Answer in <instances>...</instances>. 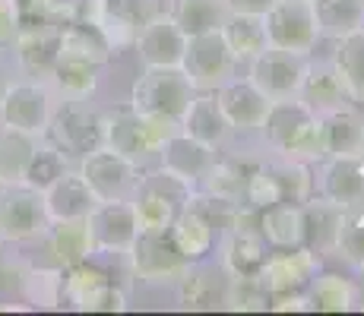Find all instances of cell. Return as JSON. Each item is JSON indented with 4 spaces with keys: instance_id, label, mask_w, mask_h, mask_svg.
<instances>
[{
    "instance_id": "obj_29",
    "label": "cell",
    "mask_w": 364,
    "mask_h": 316,
    "mask_svg": "<svg viewBox=\"0 0 364 316\" xmlns=\"http://www.w3.org/2000/svg\"><path fill=\"white\" fill-rule=\"evenodd\" d=\"M48 250L54 256V266L67 269V266L86 263L92 259L95 244L92 234H89V222L86 219H64V222H51L45 231Z\"/></svg>"
},
{
    "instance_id": "obj_54",
    "label": "cell",
    "mask_w": 364,
    "mask_h": 316,
    "mask_svg": "<svg viewBox=\"0 0 364 316\" xmlns=\"http://www.w3.org/2000/svg\"><path fill=\"white\" fill-rule=\"evenodd\" d=\"M352 288H355V307H358V310H364V266L358 269V278L352 282Z\"/></svg>"
},
{
    "instance_id": "obj_52",
    "label": "cell",
    "mask_w": 364,
    "mask_h": 316,
    "mask_svg": "<svg viewBox=\"0 0 364 316\" xmlns=\"http://www.w3.org/2000/svg\"><path fill=\"white\" fill-rule=\"evenodd\" d=\"M13 73H19L16 70V60H13V54L10 51H0V98L6 95V89L13 86Z\"/></svg>"
},
{
    "instance_id": "obj_45",
    "label": "cell",
    "mask_w": 364,
    "mask_h": 316,
    "mask_svg": "<svg viewBox=\"0 0 364 316\" xmlns=\"http://www.w3.org/2000/svg\"><path fill=\"white\" fill-rule=\"evenodd\" d=\"M19 13V23L23 29H32V26H64L67 13H70V0H13Z\"/></svg>"
},
{
    "instance_id": "obj_51",
    "label": "cell",
    "mask_w": 364,
    "mask_h": 316,
    "mask_svg": "<svg viewBox=\"0 0 364 316\" xmlns=\"http://www.w3.org/2000/svg\"><path fill=\"white\" fill-rule=\"evenodd\" d=\"M272 313H289V310H311L307 304V294H272L269 300Z\"/></svg>"
},
{
    "instance_id": "obj_56",
    "label": "cell",
    "mask_w": 364,
    "mask_h": 316,
    "mask_svg": "<svg viewBox=\"0 0 364 316\" xmlns=\"http://www.w3.org/2000/svg\"><path fill=\"white\" fill-rule=\"evenodd\" d=\"M0 247H4V237H0Z\"/></svg>"
},
{
    "instance_id": "obj_57",
    "label": "cell",
    "mask_w": 364,
    "mask_h": 316,
    "mask_svg": "<svg viewBox=\"0 0 364 316\" xmlns=\"http://www.w3.org/2000/svg\"><path fill=\"white\" fill-rule=\"evenodd\" d=\"M361 29H364V23H361Z\"/></svg>"
},
{
    "instance_id": "obj_16",
    "label": "cell",
    "mask_w": 364,
    "mask_h": 316,
    "mask_svg": "<svg viewBox=\"0 0 364 316\" xmlns=\"http://www.w3.org/2000/svg\"><path fill=\"white\" fill-rule=\"evenodd\" d=\"M102 146L114 149L117 156L133 161L136 168H146L152 158H159V152L149 146L143 133V121L130 104H117L111 111H102Z\"/></svg>"
},
{
    "instance_id": "obj_21",
    "label": "cell",
    "mask_w": 364,
    "mask_h": 316,
    "mask_svg": "<svg viewBox=\"0 0 364 316\" xmlns=\"http://www.w3.org/2000/svg\"><path fill=\"white\" fill-rule=\"evenodd\" d=\"M168 234H171L174 247L184 253V259H191V263H203L213 253L215 241H219V228L213 224V219L206 215V209L200 206L193 193L178 212V219L171 222Z\"/></svg>"
},
{
    "instance_id": "obj_43",
    "label": "cell",
    "mask_w": 364,
    "mask_h": 316,
    "mask_svg": "<svg viewBox=\"0 0 364 316\" xmlns=\"http://www.w3.org/2000/svg\"><path fill=\"white\" fill-rule=\"evenodd\" d=\"M60 285H64V269L54 266V269H35L29 266L23 276V298L26 304L41 307V310H54L60 307Z\"/></svg>"
},
{
    "instance_id": "obj_26",
    "label": "cell",
    "mask_w": 364,
    "mask_h": 316,
    "mask_svg": "<svg viewBox=\"0 0 364 316\" xmlns=\"http://www.w3.org/2000/svg\"><path fill=\"white\" fill-rule=\"evenodd\" d=\"M301 215H304V241H301V247L314 250L320 259L336 253V241H339V231L346 224L348 212H342L339 206L320 200V196H311L307 202H301Z\"/></svg>"
},
{
    "instance_id": "obj_30",
    "label": "cell",
    "mask_w": 364,
    "mask_h": 316,
    "mask_svg": "<svg viewBox=\"0 0 364 316\" xmlns=\"http://www.w3.org/2000/svg\"><path fill=\"white\" fill-rule=\"evenodd\" d=\"M102 70H105L102 63L60 54L45 82L54 89V95H58V98H92L95 89H99Z\"/></svg>"
},
{
    "instance_id": "obj_3",
    "label": "cell",
    "mask_w": 364,
    "mask_h": 316,
    "mask_svg": "<svg viewBox=\"0 0 364 316\" xmlns=\"http://www.w3.org/2000/svg\"><path fill=\"white\" fill-rule=\"evenodd\" d=\"M193 95L197 89L191 86L181 67H146L133 80L127 104L136 114H165L181 121Z\"/></svg>"
},
{
    "instance_id": "obj_48",
    "label": "cell",
    "mask_w": 364,
    "mask_h": 316,
    "mask_svg": "<svg viewBox=\"0 0 364 316\" xmlns=\"http://www.w3.org/2000/svg\"><path fill=\"white\" fill-rule=\"evenodd\" d=\"M26 269H29V263H23L19 256H4V253H0V304H4V298H10L13 291H23Z\"/></svg>"
},
{
    "instance_id": "obj_13",
    "label": "cell",
    "mask_w": 364,
    "mask_h": 316,
    "mask_svg": "<svg viewBox=\"0 0 364 316\" xmlns=\"http://www.w3.org/2000/svg\"><path fill=\"white\" fill-rule=\"evenodd\" d=\"M76 168H80V174L86 178L95 200H130L133 190H136L139 171H143V168H136L133 161L117 156L108 146L92 149L86 158L76 161Z\"/></svg>"
},
{
    "instance_id": "obj_10",
    "label": "cell",
    "mask_w": 364,
    "mask_h": 316,
    "mask_svg": "<svg viewBox=\"0 0 364 316\" xmlns=\"http://www.w3.org/2000/svg\"><path fill=\"white\" fill-rule=\"evenodd\" d=\"M266 38L272 48H282L291 54H311L320 41L317 23H314L311 0H276L263 13Z\"/></svg>"
},
{
    "instance_id": "obj_18",
    "label": "cell",
    "mask_w": 364,
    "mask_h": 316,
    "mask_svg": "<svg viewBox=\"0 0 364 316\" xmlns=\"http://www.w3.org/2000/svg\"><path fill=\"white\" fill-rule=\"evenodd\" d=\"M215 156H219V149H213V146L200 143V139L187 136V133L181 130L159 149V165H162V171H168L171 178L184 180L191 190H197L200 180L206 178V171L213 168Z\"/></svg>"
},
{
    "instance_id": "obj_39",
    "label": "cell",
    "mask_w": 364,
    "mask_h": 316,
    "mask_svg": "<svg viewBox=\"0 0 364 316\" xmlns=\"http://www.w3.org/2000/svg\"><path fill=\"white\" fill-rule=\"evenodd\" d=\"M307 304L311 310L320 313H346L355 310V288L348 278L336 276V272H317L307 285Z\"/></svg>"
},
{
    "instance_id": "obj_28",
    "label": "cell",
    "mask_w": 364,
    "mask_h": 316,
    "mask_svg": "<svg viewBox=\"0 0 364 316\" xmlns=\"http://www.w3.org/2000/svg\"><path fill=\"white\" fill-rule=\"evenodd\" d=\"M320 117V143H323V158L330 156H361V133H364V117L348 108L326 111Z\"/></svg>"
},
{
    "instance_id": "obj_55",
    "label": "cell",
    "mask_w": 364,
    "mask_h": 316,
    "mask_svg": "<svg viewBox=\"0 0 364 316\" xmlns=\"http://www.w3.org/2000/svg\"><path fill=\"white\" fill-rule=\"evenodd\" d=\"M361 158H364V133H361Z\"/></svg>"
},
{
    "instance_id": "obj_22",
    "label": "cell",
    "mask_w": 364,
    "mask_h": 316,
    "mask_svg": "<svg viewBox=\"0 0 364 316\" xmlns=\"http://www.w3.org/2000/svg\"><path fill=\"white\" fill-rule=\"evenodd\" d=\"M184 41L187 35L178 29V23L159 10L136 35L133 48H136V58L143 60V67H178L181 54H184Z\"/></svg>"
},
{
    "instance_id": "obj_34",
    "label": "cell",
    "mask_w": 364,
    "mask_h": 316,
    "mask_svg": "<svg viewBox=\"0 0 364 316\" xmlns=\"http://www.w3.org/2000/svg\"><path fill=\"white\" fill-rule=\"evenodd\" d=\"M260 231H263L266 244L276 250L301 247V241H304V215H301V206H291V202L266 206L260 212Z\"/></svg>"
},
{
    "instance_id": "obj_47",
    "label": "cell",
    "mask_w": 364,
    "mask_h": 316,
    "mask_svg": "<svg viewBox=\"0 0 364 316\" xmlns=\"http://www.w3.org/2000/svg\"><path fill=\"white\" fill-rule=\"evenodd\" d=\"M139 121H143V133L146 139H149L152 149H162L168 139L174 136V133H181V121L178 117H165V114H139Z\"/></svg>"
},
{
    "instance_id": "obj_50",
    "label": "cell",
    "mask_w": 364,
    "mask_h": 316,
    "mask_svg": "<svg viewBox=\"0 0 364 316\" xmlns=\"http://www.w3.org/2000/svg\"><path fill=\"white\" fill-rule=\"evenodd\" d=\"M19 32H23V23L13 0H0V51H13Z\"/></svg>"
},
{
    "instance_id": "obj_27",
    "label": "cell",
    "mask_w": 364,
    "mask_h": 316,
    "mask_svg": "<svg viewBox=\"0 0 364 316\" xmlns=\"http://www.w3.org/2000/svg\"><path fill=\"white\" fill-rule=\"evenodd\" d=\"M257 161L260 158L254 156H215L213 168L206 171V178L200 180L197 190L209 196H219V200H228L235 206H244V187H247V178Z\"/></svg>"
},
{
    "instance_id": "obj_11",
    "label": "cell",
    "mask_w": 364,
    "mask_h": 316,
    "mask_svg": "<svg viewBox=\"0 0 364 316\" xmlns=\"http://www.w3.org/2000/svg\"><path fill=\"white\" fill-rule=\"evenodd\" d=\"M314 190L320 200L339 206L342 212L358 215L364 206V158L361 156H330L317 161Z\"/></svg>"
},
{
    "instance_id": "obj_49",
    "label": "cell",
    "mask_w": 364,
    "mask_h": 316,
    "mask_svg": "<svg viewBox=\"0 0 364 316\" xmlns=\"http://www.w3.org/2000/svg\"><path fill=\"white\" fill-rule=\"evenodd\" d=\"M124 310H127V294L121 288H114V282L102 285L86 304V313H124Z\"/></svg>"
},
{
    "instance_id": "obj_33",
    "label": "cell",
    "mask_w": 364,
    "mask_h": 316,
    "mask_svg": "<svg viewBox=\"0 0 364 316\" xmlns=\"http://www.w3.org/2000/svg\"><path fill=\"white\" fill-rule=\"evenodd\" d=\"M178 304L184 310H215L222 307L225 285H215V269H206L200 263H191V269L178 278Z\"/></svg>"
},
{
    "instance_id": "obj_17",
    "label": "cell",
    "mask_w": 364,
    "mask_h": 316,
    "mask_svg": "<svg viewBox=\"0 0 364 316\" xmlns=\"http://www.w3.org/2000/svg\"><path fill=\"white\" fill-rule=\"evenodd\" d=\"M298 102L307 104L314 114H326V111L355 104L333 58H311V54H307V67H304V76H301Z\"/></svg>"
},
{
    "instance_id": "obj_41",
    "label": "cell",
    "mask_w": 364,
    "mask_h": 316,
    "mask_svg": "<svg viewBox=\"0 0 364 316\" xmlns=\"http://www.w3.org/2000/svg\"><path fill=\"white\" fill-rule=\"evenodd\" d=\"M111 278L105 276L102 269H95L92 263H76L64 269V285H60V307H73V310L86 313V304L92 300V294L99 291L102 285H108Z\"/></svg>"
},
{
    "instance_id": "obj_20",
    "label": "cell",
    "mask_w": 364,
    "mask_h": 316,
    "mask_svg": "<svg viewBox=\"0 0 364 316\" xmlns=\"http://www.w3.org/2000/svg\"><path fill=\"white\" fill-rule=\"evenodd\" d=\"M159 13L156 0H102L99 13V29L105 41L111 45V51L127 48L136 41V35L143 32V26Z\"/></svg>"
},
{
    "instance_id": "obj_12",
    "label": "cell",
    "mask_w": 364,
    "mask_h": 316,
    "mask_svg": "<svg viewBox=\"0 0 364 316\" xmlns=\"http://www.w3.org/2000/svg\"><path fill=\"white\" fill-rule=\"evenodd\" d=\"M247 80L254 82L269 102H291L298 98L301 76H304L307 58L304 54H291L282 48H263L257 58H250Z\"/></svg>"
},
{
    "instance_id": "obj_36",
    "label": "cell",
    "mask_w": 364,
    "mask_h": 316,
    "mask_svg": "<svg viewBox=\"0 0 364 316\" xmlns=\"http://www.w3.org/2000/svg\"><path fill=\"white\" fill-rule=\"evenodd\" d=\"M168 16L178 23V29L184 35H200L222 29L228 16V4L225 0H171Z\"/></svg>"
},
{
    "instance_id": "obj_9",
    "label": "cell",
    "mask_w": 364,
    "mask_h": 316,
    "mask_svg": "<svg viewBox=\"0 0 364 316\" xmlns=\"http://www.w3.org/2000/svg\"><path fill=\"white\" fill-rule=\"evenodd\" d=\"M54 104L58 95L45 80H16L0 98V126L41 136L51 121Z\"/></svg>"
},
{
    "instance_id": "obj_40",
    "label": "cell",
    "mask_w": 364,
    "mask_h": 316,
    "mask_svg": "<svg viewBox=\"0 0 364 316\" xmlns=\"http://www.w3.org/2000/svg\"><path fill=\"white\" fill-rule=\"evenodd\" d=\"M333 63L355 104H364V29L336 41Z\"/></svg>"
},
{
    "instance_id": "obj_53",
    "label": "cell",
    "mask_w": 364,
    "mask_h": 316,
    "mask_svg": "<svg viewBox=\"0 0 364 316\" xmlns=\"http://www.w3.org/2000/svg\"><path fill=\"white\" fill-rule=\"evenodd\" d=\"M225 4H228V13H257V16H263L276 0H225Z\"/></svg>"
},
{
    "instance_id": "obj_23",
    "label": "cell",
    "mask_w": 364,
    "mask_h": 316,
    "mask_svg": "<svg viewBox=\"0 0 364 316\" xmlns=\"http://www.w3.org/2000/svg\"><path fill=\"white\" fill-rule=\"evenodd\" d=\"M10 54L23 76H29V80H48L51 67L60 58V29L58 26H32V29H23Z\"/></svg>"
},
{
    "instance_id": "obj_38",
    "label": "cell",
    "mask_w": 364,
    "mask_h": 316,
    "mask_svg": "<svg viewBox=\"0 0 364 316\" xmlns=\"http://www.w3.org/2000/svg\"><path fill=\"white\" fill-rule=\"evenodd\" d=\"M41 136L0 126V184H23V174Z\"/></svg>"
},
{
    "instance_id": "obj_15",
    "label": "cell",
    "mask_w": 364,
    "mask_h": 316,
    "mask_svg": "<svg viewBox=\"0 0 364 316\" xmlns=\"http://www.w3.org/2000/svg\"><path fill=\"white\" fill-rule=\"evenodd\" d=\"M320 272V256L307 247H285L269 253L260 266V278L269 294H304Z\"/></svg>"
},
{
    "instance_id": "obj_37",
    "label": "cell",
    "mask_w": 364,
    "mask_h": 316,
    "mask_svg": "<svg viewBox=\"0 0 364 316\" xmlns=\"http://www.w3.org/2000/svg\"><path fill=\"white\" fill-rule=\"evenodd\" d=\"M60 54L67 58H82L92 63H108L111 60V45L105 41L99 26L92 23H64L60 26Z\"/></svg>"
},
{
    "instance_id": "obj_31",
    "label": "cell",
    "mask_w": 364,
    "mask_h": 316,
    "mask_svg": "<svg viewBox=\"0 0 364 316\" xmlns=\"http://www.w3.org/2000/svg\"><path fill=\"white\" fill-rule=\"evenodd\" d=\"M320 38H346L364 23V0H311Z\"/></svg>"
},
{
    "instance_id": "obj_32",
    "label": "cell",
    "mask_w": 364,
    "mask_h": 316,
    "mask_svg": "<svg viewBox=\"0 0 364 316\" xmlns=\"http://www.w3.org/2000/svg\"><path fill=\"white\" fill-rule=\"evenodd\" d=\"M219 32H222V38H225V45L232 48L237 63L257 58L263 48H269L263 16H257V13H228Z\"/></svg>"
},
{
    "instance_id": "obj_5",
    "label": "cell",
    "mask_w": 364,
    "mask_h": 316,
    "mask_svg": "<svg viewBox=\"0 0 364 316\" xmlns=\"http://www.w3.org/2000/svg\"><path fill=\"white\" fill-rule=\"evenodd\" d=\"M219 266L225 276H257L263 266L266 253V237L260 231V209L237 206L232 224L219 234Z\"/></svg>"
},
{
    "instance_id": "obj_7",
    "label": "cell",
    "mask_w": 364,
    "mask_h": 316,
    "mask_svg": "<svg viewBox=\"0 0 364 316\" xmlns=\"http://www.w3.org/2000/svg\"><path fill=\"white\" fill-rule=\"evenodd\" d=\"M48 209L41 190L29 184H0V237L4 244H29L45 237Z\"/></svg>"
},
{
    "instance_id": "obj_19",
    "label": "cell",
    "mask_w": 364,
    "mask_h": 316,
    "mask_svg": "<svg viewBox=\"0 0 364 316\" xmlns=\"http://www.w3.org/2000/svg\"><path fill=\"white\" fill-rule=\"evenodd\" d=\"M215 98H219L222 111H225L228 124H232L235 133H254L260 130V124L269 114V98H266L247 76H232L228 82H222L215 89Z\"/></svg>"
},
{
    "instance_id": "obj_44",
    "label": "cell",
    "mask_w": 364,
    "mask_h": 316,
    "mask_svg": "<svg viewBox=\"0 0 364 316\" xmlns=\"http://www.w3.org/2000/svg\"><path fill=\"white\" fill-rule=\"evenodd\" d=\"M67 168H70V161L41 136L38 146H35V152H32L29 168H26V174H23V184H29L35 190H45V187H51Z\"/></svg>"
},
{
    "instance_id": "obj_6",
    "label": "cell",
    "mask_w": 364,
    "mask_h": 316,
    "mask_svg": "<svg viewBox=\"0 0 364 316\" xmlns=\"http://www.w3.org/2000/svg\"><path fill=\"white\" fill-rule=\"evenodd\" d=\"M178 67L184 70V76L191 80V86L197 92H215L222 82H228L235 76L237 60L232 48L225 45V38H222V32L213 29V32L187 35Z\"/></svg>"
},
{
    "instance_id": "obj_1",
    "label": "cell",
    "mask_w": 364,
    "mask_h": 316,
    "mask_svg": "<svg viewBox=\"0 0 364 316\" xmlns=\"http://www.w3.org/2000/svg\"><path fill=\"white\" fill-rule=\"evenodd\" d=\"M260 133H263L266 149L272 156L307 161V165H317L323 158L320 117L307 104H301L298 98H291V102H272L269 114L260 124Z\"/></svg>"
},
{
    "instance_id": "obj_14",
    "label": "cell",
    "mask_w": 364,
    "mask_h": 316,
    "mask_svg": "<svg viewBox=\"0 0 364 316\" xmlns=\"http://www.w3.org/2000/svg\"><path fill=\"white\" fill-rule=\"evenodd\" d=\"M95 253H127L139 234V222L130 200H99L86 215Z\"/></svg>"
},
{
    "instance_id": "obj_24",
    "label": "cell",
    "mask_w": 364,
    "mask_h": 316,
    "mask_svg": "<svg viewBox=\"0 0 364 316\" xmlns=\"http://www.w3.org/2000/svg\"><path fill=\"white\" fill-rule=\"evenodd\" d=\"M41 196H45V209H48V219L51 222L86 219V215L92 212V206L99 202L95 193L89 190L86 178L80 174V168H73V165H70L51 187L41 190Z\"/></svg>"
},
{
    "instance_id": "obj_35",
    "label": "cell",
    "mask_w": 364,
    "mask_h": 316,
    "mask_svg": "<svg viewBox=\"0 0 364 316\" xmlns=\"http://www.w3.org/2000/svg\"><path fill=\"white\" fill-rule=\"evenodd\" d=\"M266 168H269V178H272V184H276L279 202L301 206V202H307L314 196V178H311L307 161L272 156V158H266Z\"/></svg>"
},
{
    "instance_id": "obj_46",
    "label": "cell",
    "mask_w": 364,
    "mask_h": 316,
    "mask_svg": "<svg viewBox=\"0 0 364 316\" xmlns=\"http://www.w3.org/2000/svg\"><path fill=\"white\" fill-rule=\"evenodd\" d=\"M336 256H342L348 266H364V215H348L336 241Z\"/></svg>"
},
{
    "instance_id": "obj_42",
    "label": "cell",
    "mask_w": 364,
    "mask_h": 316,
    "mask_svg": "<svg viewBox=\"0 0 364 316\" xmlns=\"http://www.w3.org/2000/svg\"><path fill=\"white\" fill-rule=\"evenodd\" d=\"M269 288L263 285L260 272L257 276H228L225 278V294H222V307L225 310H241V313H254V310H269Z\"/></svg>"
},
{
    "instance_id": "obj_25",
    "label": "cell",
    "mask_w": 364,
    "mask_h": 316,
    "mask_svg": "<svg viewBox=\"0 0 364 316\" xmlns=\"http://www.w3.org/2000/svg\"><path fill=\"white\" fill-rule=\"evenodd\" d=\"M181 130H184L187 136L200 139V143L213 146V149H222L235 133L215 92H197L191 98L184 117H181Z\"/></svg>"
},
{
    "instance_id": "obj_2",
    "label": "cell",
    "mask_w": 364,
    "mask_h": 316,
    "mask_svg": "<svg viewBox=\"0 0 364 316\" xmlns=\"http://www.w3.org/2000/svg\"><path fill=\"white\" fill-rule=\"evenodd\" d=\"M41 136L64 156L70 165L86 158L102 146V111L89 98H58Z\"/></svg>"
},
{
    "instance_id": "obj_4",
    "label": "cell",
    "mask_w": 364,
    "mask_h": 316,
    "mask_svg": "<svg viewBox=\"0 0 364 316\" xmlns=\"http://www.w3.org/2000/svg\"><path fill=\"white\" fill-rule=\"evenodd\" d=\"M193 190L184 180L171 178L168 171L159 168L156 174H139L136 190H133L130 202L136 212L139 231H168L184 202L191 200Z\"/></svg>"
},
{
    "instance_id": "obj_8",
    "label": "cell",
    "mask_w": 364,
    "mask_h": 316,
    "mask_svg": "<svg viewBox=\"0 0 364 316\" xmlns=\"http://www.w3.org/2000/svg\"><path fill=\"white\" fill-rule=\"evenodd\" d=\"M130 269L146 285H178V278L191 269V259L174 247L168 231H139L127 250Z\"/></svg>"
}]
</instances>
